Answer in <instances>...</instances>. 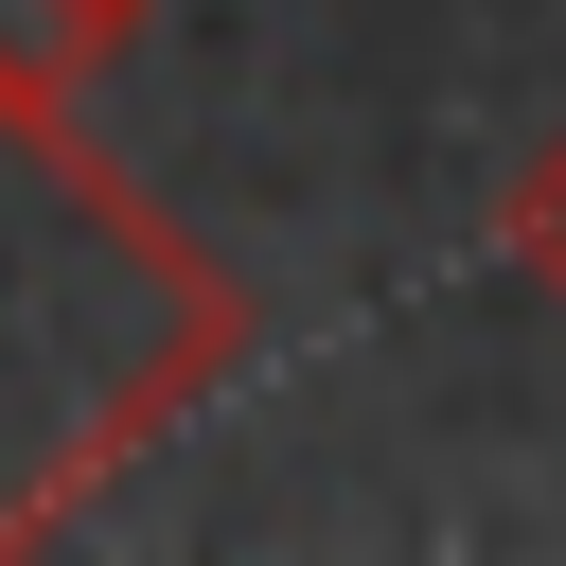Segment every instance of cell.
<instances>
[{
    "instance_id": "6da1fadb",
    "label": "cell",
    "mask_w": 566,
    "mask_h": 566,
    "mask_svg": "<svg viewBox=\"0 0 566 566\" xmlns=\"http://www.w3.org/2000/svg\"><path fill=\"white\" fill-rule=\"evenodd\" d=\"M248 283L71 124V88L0 71V548H53L195 389H230Z\"/></svg>"
},
{
    "instance_id": "7a4b0ae2",
    "label": "cell",
    "mask_w": 566,
    "mask_h": 566,
    "mask_svg": "<svg viewBox=\"0 0 566 566\" xmlns=\"http://www.w3.org/2000/svg\"><path fill=\"white\" fill-rule=\"evenodd\" d=\"M495 230H513V265H531V283L566 301V142H548V159L513 177V212H495Z\"/></svg>"
}]
</instances>
